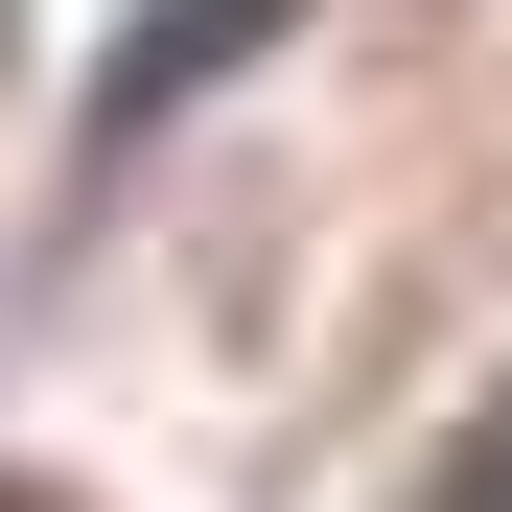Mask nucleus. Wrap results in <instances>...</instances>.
Returning <instances> with one entry per match:
<instances>
[{"instance_id":"f257e3e1","label":"nucleus","mask_w":512,"mask_h":512,"mask_svg":"<svg viewBox=\"0 0 512 512\" xmlns=\"http://www.w3.org/2000/svg\"><path fill=\"white\" fill-rule=\"evenodd\" d=\"M256 24H280V0H140V24H117V70H94V140H163V117H187Z\"/></svg>"},{"instance_id":"f03ea898","label":"nucleus","mask_w":512,"mask_h":512,"mask_svg":"<svg viewBox=\"0 0 512 512\" xmlns=\"http://www.w3.org/2000/svg\"><path fill=\"white\" fill-rule=\"evenodd\" d=\"M443 512H512V396H489V443L443 466Z\"/></svg>"}]
</instances>
